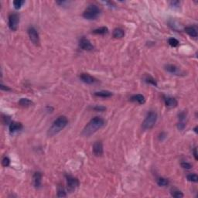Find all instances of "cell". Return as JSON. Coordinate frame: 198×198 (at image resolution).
<instances>
[{
    "label": "cell",
    "mask_w": 198,
    "mask_h": 198,
    "mask_svg": "<svg viewBox=\"0 0 198 198\" xmlns=\"http://www.w3.org/2000/svg\"><path fill=\"white\" fill-rule=\"evenodd\" d=\"M105 125V122L101 117H94L84 127L82 131V135L84 136H90L92 134L96 132L98 130L102 129Z\"/></svg>",
    "instance_id": "cell-1"
},
{
    "label": "cell",
    "mask_w": 198,
    "mask_h": 198,
    "mask_svg": "<svg viewBox=\"0 0 198 198\" xmlns=\"http://www.w3.org/2000/svg\"><path fill=\"white\" fill-rule=\"evenodd\" d=\"M67 124H68V120L66 116H64V115L59 116L53 122V125L49 129L48 135L50 136H53L54 135L59 133L60 132L63 130L67 126Z\"/></svg>",
    "instance_id": "cell-2"
},
{
    "label": "cell",
    "mask_w": 198,
    "mask_h": 198,
    "mask_svg": "<svg viewBox=\"0 0 198 198\" xmlns=\"http://www.w3.org/2000/svg\"><path fill=\"white\" fill-rule=\"evenodd\" d=\"M101 9L96 5H88L83 13V17L88 20H94L96 19L101 14Z\"/></svg>",
    "instance_id": "cell-3"
},
{
    "label": "cell",
    "mask_w": 198,
    "mask_h": 198,
    "mask_svg": "<svg viewBox=\"0 0 198 198\" xmlns=\"http://www.w3.org/2000/svg\"><path fill=\"white\" fill-rule=\"evenodd\" d=\"M157 118H158L157 113L153 112V111L149 112L142 122V129H145V130H148V129L149 130V129H153L156 123Z\"/></svg>",
    "instance_id": "cell-4"
},
{
    "label": "cell",
    "mask_w": 198,
    "mask_h": 198,
    "mask_svg": "<svg viewBox=\"0 0 198 198\" xmlns=\"http://www.w3.org/2000/svg\"><path fill=\"white\" fill-rule=\"evenodd\" d=\"M19 23V16L17 13H11L9 16V28L13 31H16Z\"/></svg>",
    "instance_id": "cell-5"
},
{
    "label": "cell",
    "mask_w": 198,
    "mask_h": 198,
    "mask_svg": "<svg viewBox=\"0 0 198 198\" xmlns=\"http://www.w3.org/2000/svg\"><path fill=\"white\" fill-rule=\"evenodd\" d=\"M65 177H66V179H67V188H68L69 191H73L76 188L78 187L80 183H79V180H78V178L72 177L70 175H66Z\"/></svg>",
    "instance_id": "cell-6"
},
{
    "label": "cell",
    "mask_w": 198,
    "mask_h": 198,
    "mask_svg": "<svg viewBox=\"0 0 198 198\" xmlns=\"http://www.w3.org/2000/svg\"><path fill=\"white\" fill-rule=\"evenodd\" d=\"M28 35L30 37V40L33 43H34L35 45H37L40 43V36L38 33L37 30H36V28L33 27H30L28 29Z\"/></svg>",
    "instance_id": "cell-7"
},
{
    "label": "cell",
    "mask_w": 198,
    "mask_h": 198,
    "mask_svg": "<svg viewBox=\"0 0 198 198\" xmlns=\"http://www.w3.org/2000/svg\"><path fill=\"white\" fill-rule=\"evenodd\" d=\"M165 69L170 73L172 74L177 75V76H181V75H184V72L179 67H177L176 65L173 64H167L165 66Z\"/></svg>",
    "instance_id": "cell-8"
},
{
    "label": "cell",
    "mask_w": 198,
    "mask_h": 198,
    "mask_svg": "<svg viewBox=\"0 0 198 198\" xmlns=\"http://www.w3.org/2000/svg\"><path fill=\"white\" fill-rule=\"evenodd\" d=\"M79 45H80V48L83 49L84 50L91 51L94 49V46L92 45L91 41L89 40H88V39L85 37H82L80 39Z\"/></svg>",
    "instance_id": "cell-9"
},
{
    "label": "cell",
    "mask_w": 198,
    "mask_h": 198,
    "mask_svg": "<svg viewBox=\"0 0 198 198\" xmlns=\"http://www.w3.org/2000/svg\"><path fill=\"white\" fill-rule=\"evenodd\" d=\"M104 153V148L103 144L101 141H97L94 142L93 146V153L96 156H102Z\"/></svg>",
    "instance_id": "cell-10"
},
{
    "label": "cell",
    "mask_w": 198,
    "mask_h": 198,
    "mask_svg": "<svg viewBox=\"0 0 198 198\" xmlns=\"http://www.w3.org/2000/svg\"><path fill=\"white\" fill-rule=\"evenodd\" d=\"M79 78L84 83L88 84H93L95 82H97V80L94 78H93L92 76H91L88 74H80Z\"/></svg>",
    "instance_id": "cell-11"
},
{
    "label": "cell",
    "mask_w": 198,
    "mask_h": 198,
    "mask_svg": "<svg viewBox=\"0 0 198 198\" xmlns=\"http://www.w3.org/2000/svg\"><path fill=\"white\" fill-rule=\"evenodd\" d=\"M33 183L36 188H40L42 183V173L40 172H36L33 176Z\"/></svg>",
    "instance_id": "cell-12"
},
{
    "label": "cell",
    "mask_w": 198,
    "mask_h": 198,
    "mask_svg": "<svg viewBox=\"0 0 198 198\" xmlns=\"http://www.w3.org/2000/svg\"><path fill=\"white\" fill-rule=\"evenodd\" d=\"M23 125H22L20 122H12L10 124H9V132L11 134H13L16 132H19L20 130L23 129Z\"/></svg>",
    "instance_id": "cell-13"
},
{
    "label": "cell",
    "mask_w": 198,
    "mask_h": 198,
    "mask_svg": "<svg viewBox=\"0 0 198 198\" xmlns=\"http://www.w3.org/2000/svg\"><path fill=\"white\" fill-rule=\"evenodd\" d=\"M164 102H165L166 106L168 108H175L177 107V105L178 104L177 99L174 98L173 97H164Z\"/></svg>",
    "instance_id": "cell-14"
},
{
    "label": "cell",
    "mask_w": 198,
    "mask_h": 198,
    "mask_svg": "<svg viewBox=\"0 0 198 198\" xmlns=\"http://www.w3.org/2000/svg\"><path fill=\"white\" fill-rule=\"evenodd\" d=\"M185 32L187 33L189 36H190L191 37H197L198 36L197 29L196 27H185Z\"/></svg>",
    "instance_id": "cell-15"
},
{
    "label": "cell",
    "mask_w": 198,
    "mask_h": 198,
    "mask_svg": "<svg viewBox=\"0 0 198 198\" xmlns=\"http://www.w3.org/2000/svg\"><path fill=\"white\" fill-rule=\"evenodd\" d=\"M132 102H138L139 104H144L146 102V99H145V97L142 95V94H134L130 98Z\"/></svg>",
    "instance_id": "cell-16"
},
{
    "label": "cell",
    "mask_w": 198,
    "mask_h": 198,
    "mask_svg": "<svg viewBox=\"0 0 198 198\" xmlns=\"http://www.w3.org/2000/svg\"><path fill=\"white\" fill-rule=\"evenodd\" d=\"M112 35L115 38H122L125 36V31L122 28H116L113 30Z\"/></svg>",
    "instance_id": "cell-17"
},
{
    "label": "cell",
    "mask_w": 198,
    "mask_h": 198,
    "mask_svg": "<svg viewBox=\"0 0 198 198\" xmlns=\"http://www.w3.org/2000/svg\"><path fill=\"white\" fill-rule=\"evenodd\" d=\"M94 95L97 97H101V98H109L112 96V93L108 91H100L94 92Z\"/></svg>",
    "instance_id": "cell-18"
},
{
    "label": "cell",
    "mask_w": 198,
    "mask_h": 198,
    "mask_svg": "<svg viewBox=\"0 0 198 198\" xmlns=\"http://www.w3.org/2000/svg\"><path fill=\"white\" fill-rule=\"evenodd\" d=\"M19 104L22 107H30L33 104V102L29 98H21L19 101Z\"/></svg>",
    "instance_id": "cell-19"
},
{
    "label": "cell",
    "mask_w": 198,
    "mask_h": 198,
    "mask_svg": "<svg viewBox=\"0 0 198 198\" xmlns=\"http://www.w3.org/2000/svg\"><path fill=\"white\" fill-rule=\"evenodd\" d=\"M92 33H94V34H98V35L107 34L108 33V29L106 27H100V28H98V29L94 30Z\"/></svg>",
    "instance_id": "cell-20"
},
{
    "label": "cell",
    "mask_w": 198,
    "mask_h": 198,
    "mask_svg": "<svg viewBox=\"0 0 198 198\" xmlns=\"http://www.w3.org/2000/svg\"><path fill=\"white\" fill-rule=\"evenodd\" d=\"M144 80L146 83L149 84H152V85L155 86V87H157V82L155 80V78H153L152 76H150L149 74L146 75V77L144 78Z\"/></svg>",
    "instance_id": "cell-21"
},
{
    "label": "cell",
    "mask_w": 198,
    "mask_h": 198,
    "mask_svg": "<svg viewBox=\"0 0 198 198\" xmlns=\"http://www.w3.org/2000/svg\"><path fill=\"white\" fill-rule=\"evenodd\" d=\"M57 197H67V193H66L64 187L60 186V185H59L58 187H57Z\"/></svg>",
    "instance_id": "cell-22"
},
{
    "label": "cell",
    "mask_w": 198,
    "mask_h": 198,
    "mask_svg": "<svg viewBox=\"0 0 198 198\" xmlns=\"http://www.w3.org/2000/svg\"><path fill=\"white\" fill-rule=\"evenodd\" d=\"M157 184L159 187H166L169 184V180L163 177H159L157 179Z\"/></svg>",
    "instance_id": "cell-23"
},
{
    "label": "cell",
    "mask_w": 198,
    "mask_h": 198,
    "mask_svg": "<svg viewBox=\"0 0 198 198\" xmlns=\"http://www.w3.org/2000/svg\"><path fill=\"white\" fill-rule=\"evenodd\" d=\"M171 195L173 197L176 198H182L184 197L183 193L179 191V190H177V189H173V190H171Z\"/></svg>",
    "instance_id": "cell-24"
},
{
    "label": "cell",
    "mask_w": 198,
    "mask_h": 198,
    "mask_svg": "<svg viewBox=\"0 0 198 198\" xmlns=\"http://www.w3.org/2000/svg\"><path fill=\"white\" fill-rule=\"evenodd\" d=\"M168 43L169 45L171 46V47H177V46L179 45V40H177L176 38H173V37H171L169 38L168 40Z\"/></svg>",
    "instance_id": "cell-25"
},
{
    "label": "cell",
    "mask_w": 198,
    "mask_h": 198,
    "mask_svg": "<svg viewBox=\"0 0 198 198\" xmlns=\"http://www.w3.org/2000/svg\"><path fill=\"white\" fill-rule=\"evenodd\" d=\"M187 179L190 182L193 183H197L198 181V177L197 175L195 173H191L189 174L187 176Z\"/></svg>",
    "instance_id": "cell-26"
},
{
    "label": "cell",
    "mask_w": 198,
    "mask_h": 198,
    "mask_svg": "<svg viewBox=\"0 0 198 198\" xmlns=\"http://www.w3.org/2000/svg\"><path fill=\"white\" fill-rule=\"evenodd\" d=\"M25 3V1H22V0H16L13 2L14 8L16 9H19L21 8L23 5Z\"/></svg>",
    "instance_id": "cell-27"
},
{
    "label": "cell",
    "mask_w": 198,
    "mask_h": 198,
    "mask_svg": "<svg viewBox=\"0 0 198 198\" xmlns=\"http://www.w3.org/2000/svg\"><path fill=\"white\" fill-rule=\"evenodd\" d=\"M2 164H3V166H5V167H7V166H9V164H10V159L8 158V157H4L3 159V162H2Z\"/></svg>",
    "instance_id": "cell-28"
},
{
    "label": "cell",
    "mask_w": 198,
    "mask_h": 198,
    "mask_svg": "<svg viewBox=\"0 0 198 198\" xmlns=\"http://www.w3.org/2000/svg\"><path fill=\"white\" fill-rule=\"evenodd\" d=\"M181 166H182L183 169H190L192 168V166H191L189 163H187V162H183V163H181Z\"/></svg>",
    "instance_id": "cell-29"
},
{
    "label": "cell",
    "mask_w": 198,
    "mask_h": 198,
    "mask_svg": "<svg viewBox=\"0 0 198 198\" xmlns=\"http://www.w3.org/2000/svg\"><path fill=\"white\" fill-rule=\"evenodd\" d=\"M93 109L95 110V111H98V112H103L104 110H106V108L102 106V105H96L93 108Z\"/></svg>",
    "instance_id": "cell-30"
},
{
    "label": "cell",
    "mask_w": 198,
    "mask_h": 198,
    "mask_svg": "<svg viewBox=\"0 0 198 198\" xmlns=\"http://www.w3.org/2000/svg\"><path fill=\"white\" fill-rule=\"evenodd\" d=\"M177 127H178V129L179 130H183L185 129V127H186V124L183 122H179L178 124H177Z\"/></svg>",
    "instance_id": "cell-31"
},
{
    "label": "cell",
    "mask_w": 198,
    "mask_h": 198,
    "mask_svg": "<svg viewBox=\"0 0 198 198\" xmlns=\"http://www.w3.org/2000/svg\"><path fill=\"white\" fill-rule=\"evenodd\" d=\"M170 5L174 8H178L179 6V1H173L170 3Z\"/></svg>",
    "instance_id": "cell-32"
},
{
    "label": "cell",
    "mask_w": 198,
    "mask_h": 198,
    "mask_svg": "<svg viewBox=\"0 0 198 198\" xmlns=\"http://www.w3.org/2000/svg\"><path fill=\"white\" fill-rule=\"evenodd\" d=\"M0 88L2 89V90H3V91H11V89L9 88V87H7V86H5L3 85V84H1V85H0Z\"/></svg>",
    "instance_id": "cell-33"
},
{
    "label": "cell",
    "mask_w": 198,
    "mask_h": 198,
    "mask_svg": "<svg viewBox=\"0 0 198 198\" xmlns=\"http://www.w3.org/2000/svg\"><path fill=\"white\" fill-rule=\"evenodd\" d=\"M193 155H194V158H195L196 160H197V147L194 148V149H193Z\"/></svg>",
    "instance_id": "cell-34"
},
{
    "label": "cell",
    "mask_w": 198,
    "mask_h": 198,
    "mask_svg": "<svg viewBox=\"0 0 198 198\" xmlns=\"http://www.w3.org/2000/svg\"><path fill=\"white\" fill-rule=\"evenodd\" d=\"M197 126H196L195 129H194V131H195L196 132H197Z\"/></svg>",
    "instance_id": "cell-35"
}]
</instances>
